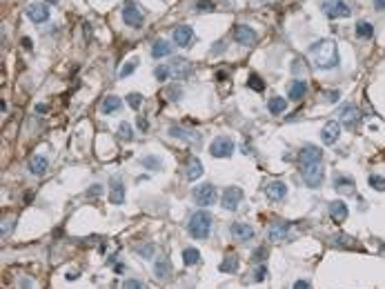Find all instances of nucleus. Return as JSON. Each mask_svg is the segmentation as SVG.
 Segmentation results:
<instances>
[{"label":"nucleus","instance_id":"f257e3e1","mask_svg":"<svg viewBox=\"0 0 385 289\" xmlns=\"http://www.w3.org/2000/svg\"><path fill=\"white\" fill-rule=\"evenodd\" d=\"M310 58L318 69H332L338 65V49L336 43L330 38H323L310 47Z\"/></svg>","mask_w":385,"mask_h":289},{"label":"nucleus","instance_id":"f03ea898","mask_svg":"<svg viewBox=\"0 0 385 289\" xmlns=\"http://www.w3.org/2000/svg\"><path fill=\"white\" fill-rule=\"evenodd\" d=\"M187 229H189V236L196 240H205L212 231V216L207 211H194L189 216V223H187Z\"/></svg>","mask_w":385,"mask_h":289},{"label":"nucleus","instance_id":"7ed1b4c3","mask_svg":"<svg viewBox=\"0 0 385 289\" xmlns=\"http://www.w3.org/2000/svg\"><path fill=\"white\" fill-rule=\"evenodd\" d=\"M301 174H303V180H305L307 187L318 189V187L323 185V180H325V172H323V161L301 167Z\"/></svg>","mask_w":385,"mask_h":289},{"label":"nucleus","instance_id":"20e7f679","mask_svg":"<svg viewBox=\"0 0 385 289\" xmlns=\"http://www.w3.org/2000/svg\"><path fill=\"white\" fill-rule=\"evenodd\" d=\"M323 14L327 18H347L352 16V7L347 5V0H323L321 5Z\"/></svg>","mask_w":385,"mask_h":289},{"label":"nucleus","instance_id":"39448f33","mask_svg":"<svg viewBox=\"0 0 385 289\" xmlns=\"http://www.w3.org/2000/svg\"><path fill=\"white\" fill-rule=\"evenodd\" d=\"M167 67H169V76L176 80H183V78L192 76V63L187 58H181V56H174Z\"/></svg>","mask_w":385,"mask_h":289},{"label":"nucleus","instance_id":"423d86ee","mask_svg":"<svg viewBox=\"0 0 385 289\" xmlns=\"http://www.w3.org/2000/svg\"><path fill=\"white\" fill-rule=\"evenodd\" d=\"M192 196H194V200H196V205H201V207H209V205H214L216 203V198H218L214 185H209V183L198 185Z\"/></svg>","mask_w":385,"mask_h":289},{"label":"nucleus","instance_id":"0eeeda50","mask_svg":"<svg viewBox=\"0 0 385 289\" xmlns=\"http://www.w3.org/2000/svg\"><path fill=\"white\" fill-rule=\"evenodd\" d=\"M209 154L214 158H229L234 154V140L227 136H218L216 140L209 144Z\"/></svg>","mask_w":385,"mask_h":289},{"label":"nucleus","instance_id":"6e6552de","mask_svg":"<svg viewBox=\"0 0 385 289\" xmlns=\"http://www.w3.org/2000/svg\"><path fill=\"white\" fill-rule=\"evenodd\" d=\"M172 38H174V45H176V47L187 49L194 45V29L187 27V25H178V27H174Z\"/></svg>","mask_w":385,"mask_h":289},{"label":"nucleus","instance_id":"1a4fd4ad","mask_svg":"<svg viewBox=\"0 0 385 289\" xmlns=\"http://www.w3.org/2000/svg\"><path fill=\"white\" fill-rule=\"evenodd\" d=\"M122 20H125L127 27H134V29H141L143 27V12L136 3H127L125 9H122Z\"/></svg>","mask_w":385,"mask_h":289},{"label":"nucleus","instance_id":"9d476101","mask_svg":"<svg viewBox=\"0 0 385 289\" xmlns=\"http://www.w3.org/2000/svg\"><path fill=\"white\" fill-rule=\"evenodd\" d=\"M318 161H323L321 147H316V144H305V147H301L299 167H305V165H312V163H318Z\"/></svg>","mask_w":385,"mask_h":289},{"label":"nucleus","instance_id":"9b49d317","mask_svg":"<svg viewBox=\"0 0 385 289\" xmlns=\"http://www.w3.org/2000/svg\"><path fill=\"white\" fill-rule=\"evenodd\" d=\"M27 18L36 25H43L49 20V7L45 3H32L27 7Z\"/></svg>","mask_w":385,"mask_h":289},{"label":"nucleus","instance_id":"f8f14e48","mask_svg":"<svg viewBox=\"0 0 385 289\" xmlns=\"http://www.w3.org/2000/svg\"><path fill=\"white\" fill-rule=\"evenodd\" d=\"M240 200H243V192H240V187H227V189L223 192V198H220V203H223V209L234 211V209L240 205Z\"/></svg>","mask_w":385,"mask_h":289},{"label":"nucleus","instance_id":"ddd939ff","mask_svg":"<svg viewBox=\"0 0 385 289\" xmlns=\"http://www.w3.org/2000/svg\"><path fill=\"white\" fill-rule=\"evenodd\" d=\"M234 38H236V43L245 45V47H254L259 36H256V32L251 27H247V25H238V27L234 29Z\"/></svg>","mask_w":385,"mask_h":289},{"label":"nucleus","instance_id":"4468645a","mask_svg":"<svg viewBox=\"0 0 385 289\" xmlns=\"http://www.w3.org/2000/svg\"><path fill=\"white\" fill-rule=\"evenodd\" d=\"M290 234V223H285V220H276V223H272L270 225V231H268V236H270V240L272 242H281V240H285V236Z\"/></svg>","mask_w":385,"mask_h":289},{"label":"nucleus","instance_id":"2eb2a0df","mask_svg":"<svg viewBox=\"0 0 385 289\" xmlns=\"http://www.w3.org/2000/svg\"><path fill=\"white\" fill-rule=\"evenodd\" d=\"M334 189H336V194H341V196H352L356 192V183H354L352 176H336Z\"/></svg>","mask_w":385,"mask_h":289},{"label":"nucleus","instance_id":"dca6fc26","mask_svg":"<svg viewBox=\"0 0 385 289\" xmlns=\"http://www.w3.org/2000/svg\"><path fill=\"white\" fill-rule=\"evenodd\" d=\"M341 122L345 127H356L358 122H361V111H358L354 105H345L341 109Z\"/></svg>","mask_w":385,"mask_h":289},{"label":"nucleus","instance_id":"f3484780","mask_svg":"<svg viewBox=\"0 0 385 289\" xmlns=\"http://www.w3.org/2000/svg\"><path fill=\"white\" fill-rule=\"evenodd\" d=\"M338 136H341V125L336 120H330L321 131V140L325 144H334L338 140Z\"/></svg>","mask_w":385,"mask_h":289},{"label":"nucleus","instance_id":"a211bd4d","mask_svg":"<svg viewBox=\"0 0 385 289\" xmlns=\"http://www.w3.org/2000/svg\"><path fill=\"white\" fill-rule=\"evenodd\" d=\"M265 196L270 200H283L287 196V185L283 180H272V183L265 187Z\"/></svg>","mask_w":385,"mask_h":289},{"label":"nucleus","instance_id":"6ab92c4d","mask_svg":"<svg viewBox=\"0 0 385 289\" xmlns=\"http://www.w3.org/2000/svg\"><path fill=\"white\" fill-rule=\"evenodd\" d=\"M232 234H234V238L236 240H240V242H249L251 238H254V227L247 225V223H234L232 225Z\"/></svg>","mask_w":385,"mask_h":289},{"label":"nucleus","instance_id":"aec40b11","mask_svg":"<svg viewBox=\"0 0 385 289\" xmlns=\"http://www.w3.org/2000/svg\"><path fill=\"white\" fill-rule=\"evenodd\" d=\"M109 200L114 205H122V203H125V185H122L120 178H111V183H109Z\"/></svg>","mask_w":385,"mask_h":289},{"label":"nucleus","instance_id":"412c9836","mask_svg":"<svg viewBox=\"0 0 385 289\" xmlns=\"http://www.w3.org/2000/svg\"><path fill=\"white\" fill-rule=\"evenodd\" d=\"M305 94H307V82H305V80H294V82L290 85V89H287V98H290L292 102L303 100V98H305Z\"/></svg>","mask_w":385,"mask_h":289},{"label":"nucleus","instance_id":"4be33fe9","mask_svg":"<svg viewBox=\"0 0 385 289\" xmlns=\"http://www.w3.org/2000/svg\"><path fill=\"white\" fill-rule=\"evenodd\" d=\"M203 176V163L198 161V158H189L187 167H185V180H198Z\"/></svg>","mask_w":385,"mask_h":289},{"label":"nucleus","instance_id":"5701e85b","mask_svg":"<svg viewBox=\"0 0 385 289\" xmlns=\"http://www.w3.org/2000/svg\"><path fill=\"white\" fill-rule=\"evenodd\" d=\"M169 273H172V262H169L167 256H161L156 260V265H154V276L158 280H165V278H169Z\"/></svg>","mask_w":385,"mask_h":289},{"label":"nucleus","instance_id":"b1692460","mask_svg":"<svg viewBox=\"0 0 385 289\" xmlns=\"http://www.w3.org/2000/svg\"><path fill=\"white\" fill-rule=\"evenodd\" d=\"M122 109V100L118 98L116 94H111V96H107L105 100H102V105H100V111L105 113V116H109V113H116V111H120Z\"/></svg>","mask_w":385,"mask_h":289},{"label":"nucleus","instance_id":"393cba45","mask_svg":"<svg viewBox=\"0 0 385 289\" xmlns=\"http://www.w3.org/2000/svg\"><path fill=\"white\" fill-rule=\"evenodd\" d=\"M327 211H330L332 220H336V223H343V220L347 218V205L343 203V200H334V203H330Z\"/></svg>","mask_w":385,"mask_h":289},{"label":"nucleus","instance_id":"a878e982","mask_svg":"<svg viewBox=\"0 0 385 289\" xmlns=\"http://www.w3.org/2000/svg\"><path fill=\"white\" fill-rule=\"evenodd\" d=\"M165 56H172V45L165 38H156L152 45V58H165Z\"/></svg>","mask_w":385,"mask_h":289},{"label":"nucleus","instance_id":"bb28decb","mask_svg":"<svg viewBox=\"0 0 385 289\" xmlns=\"http://www.w3.org/2000/svg\"><path fill=\"white\" fill-rule=\"evenodd\" d=\"M49 167V161L45 156H34L32 161H29V172L36 174V176H43L45 172H47Z\"/></svg>","mask_w":385,"mask_h":289},{"label":"nucleus","instance_id":"cd10ccee","mask_svg":"<svg viewBox=\"0 0 385 289\" xmlns=\"http://www.w3.org/2000/svg\"><path fill=\"white\" fill-rule=\"evenodd\" d=\"M285 107H287V102H285V98H281V96H274L268 100V109H270L272 116H281V113L285 111Z\"/></svg>","mask_w":385,"mask_h":289},{"label":"nucleus","instance_id":"c85d7f7f","mask_svg":"<svg viewBox=\"0 0 385 289\" xmlns=\"http://www.w3.org/2000/svg\"><path fill=\"white\" fill-rule=\"evenodd\" d=\"M169 136L183 138V140H198V133L196 131H189V129H181V127H172V129H169Z\"/></svg>","mask_w":385,"mask_h":289},{"label":"nucleus","instance_id":"c756f323","mask_svg":"<svg viewBox=\"0 0 385 289\" xmlns=\"http://www.w3.org/2000/svg\"><path fill=\"white\" fill-rule=\"evenodd\" d=\"M356 36H358V38H363V40L372 38V36H374V27L367 23V20H358V23H356Z\"/></svg>","mask_w":385,"mask_h":289},{"label":"nucleus","instance_id":"7c9ffc66","mask_svg":"<svg viewBox=\"0 0 385 289\" xmlns=\"http://www.w3.org/2000/svg\"><path fill=\"white\" fill-rule=\"evenodd\" d=\"M134 251L141 258H152L156 254V247H154L152 242H138V245H134Z\"/></svg>","mask_w":385,"mask_h":289},{"label":"nucleus","instance_id":"2f4dec72","mask_svg":"<svg viewBox=\"0 0 385 289\" xmlns=\"http://www.w3.org/2000/svg\"><path fill=\"white\" fill-rule=\"evenodd\" d=\"M236 267H238V258H236V254L225 256L223 262H220V271H225V273H234Z\"/></svg>","mask_w":385,"mask_h":289},{"label":"nucleus","instance_id":"473e14b6","mask_svg":"<svg viewBox=\"0 0 385 289\" xmlns=\"http://www.w3.org/2000/svg\"><path fill=\"white\" fill-rule=\"evenodd\" d=\"M198 260H201V251H198V249L187 247V249L183 251V262H185V265H196Z\"/></svg>","mask_w":385,"mask_h":289},{"label":"nucleus","instance_id":"72a5a7b5","mask_svg":"<svg viewBox=\"0 0 385 289\" xmlns=\"http://www.w3.org/2000/svg\"><path fill=\"white\" fill-rule=\"evenodd\" d=\"M369 187L372 189H376V192H385V176H376V174H374V176H369Z\"/></svg>","mask_w":385,"mask_h":289},{"label":"nucleus","instance_id":"f704fd0d","mask_svg":"<svg viewBox=\"0 0 385 289\" xmlns=\"http://www.w3.org/2000/svg\"><path fill=\"white\" fill-rule=\"evenodd\" d=\"M118 136L125 138V140H130V138L134 136V129H132L130 122H120V125H118Z\"/></svg>","mask_w":385,"mask_h":289},{"label":"nucleus","instance_id":"c9c22d12","mask_svg":"<svg viewBox=\"0 0 385 289\" xmlns=\"http://www.w3.org/2000/svg\"><path fill=\"white\" fill-rule=\"evenodd\" d=\"M143 165H145L147 169H154V172H158V169L163 167L161 158H156V156H145V158H143Z\"/></svg>","mask_w":385,"mask_h":289},{"label":"nucleus","instance_id":"e433bc0d","mask_svg":"<svg viewBox=\"0 0 385 289\" xmlns=\"http://www.w3.org/2000/svg\"><path fill=\"white\" fill-rule=\"evenodd\" d=\"M247 85H249V87H251V89H254V91H263V89H265V82L261 80L259 76H256V74H251V76H249Z\"/></svg>","mask_w":385,"mask_h":289},{"label":"nucleus","instance_id":"4c0bfd02","mask_svg":"<svg viewBox=\"0 0 385 289\" xmlns=\"http://www.w3.org/2000/svg\"><path fill=\"white\" fill-rule=\"evenodd\" d=\"M154 76H156V80H167V76H169V67L167 65H158L156 69H154Z\"/></svg>","mask_w":385,"mask_h":289},{"label":"nucleus","instance_id":"58836bf2","mask_svg":"<svg viewBox=\"0 0 385 289\" xmlns=\"http://www.w3.org/2000/svg\"><path fill=\"white\" fill-rule=\"evenodd\" d=\"M136 67H138V60H136V58L130 60V63H127V65L120 69V78H127V76H132V71H134Z\"/></svg>","mask_w":385,"mask_h":289},{"label":"nucleus","instance_id":"ea45409f","mask_svg":"<svg viewBox=\"0 0 385 289\" xmlns=\"http://www.w3.org/2000/svg\"><path fill=\"white\" fill-rule=\"evenodd\" d=\"M127 105H130L132 109H138V107L143 105V96L141 94H130L127 96Z\"/></svg>","mask_w":385,"mask_h":289},{"label":"nucleus","instance_id":"a19ab883","mask_svg":"<svg viewBox=\"0 0 385 289\" xmlns=\"http://www.w3.org/2000/svg\"><path fill=\"white\" fill-rule=\"evenodd\" d=\"M167 98H169V100H174V102H176V100H181V98H183L181 87H176V85H174V87H169V89H167Z\"/></svg>","mask_w":385,"mask_h":289},{"label":"nucleus","instance_id":"79ce46f5","mask_svg":"<svg viewBox=\"0 0 385 289\" xmlns=\"http://www.w3.org/2000/svg\"><path fill=\"white\" fill-rule=\"evenodd\" d=\"M122 289H147V287L143 285L141 280H136V278H130V280H125V285H122Z\"/></svg>","mask_w":385,"mask_h":289},{"label":"nucleus","instance_id":"37998d69","mask_svg":"<svg viewBox=\"0 0 385 289\" xmlns=\"http://www.w3.org/2000/svg\"><path fill=\"white\" fill-rule=\"evenodd\" d=\"M265 256H268V251H265V247H259V249H254V254H251V262L265 260Z\"/></svg>","mask_w":385,"mask_h":289},{"label":"nucleus","instance_id":"c03bdc74","mask_svg":"<svg viewBox=\"0 0 385 289\" xmlns=\"http://www.w3.org/2000/svg\"><path fill=\"white\" fill-rule=\"evenodd\" d=\"M196 9H198V12H212L214 5H212V0H198Z\"/></svg>","mask_w":385,"mask_h":289},{"label":"nucleus","instance_id":"a18cd8bd","mask_svg":"<svg viewBox=\"0 0 385 289\" xmlns=\"http://www.w3.org/2000/svg\"><path fill=\"white\" fill-rule=\"evenodd\" d=\"M263 278H265V267L259 265V267L254 269V280H263Z\"/></svg>","mask_w":385,"mask_h":289},{"label":"nucleus","instance_id":"49530a36","mask_svg":"<svg viewBox=\"0 0 385 289\" xmlns=\"http://www.w3.org/2000/svg\"><path fill=\"white\" fill-rule=\"evenodd\" d=\"M20 289H34V280H29V278H23V280H20Z\"/></svg>","mask_w":385,"mask_h":289},{"label":"nucleus","instance_id":"de8ad7c7","mask_svg":"<svg viewBox=\"0 0 385 289\" xmlns=\"http://www.w3.org/2000/svg\"><path fill=\"white\" fill-rule=\"evenodd\" d=\"M292 289H310V282H307V280H296Z\"/></svg>","mask_w":385,"mask_h":289},{"label":"nucleus","instance_id":"09e8293b","mask_svg":"<svg viewBox=\"0 0 385 289\" xmlns=\"http://www.w3.org/2000/svg\"><path fill=\"white\" fill-rule=\"evenodd\" d=\"M327 100H330V102H336V100H338V91H332V94H327Z\"/></svg>","mask_w":385,"mask_h":289},{"label":"nucleus","instance_id":"8fccbe9b","mask_svg":"<svg viewBox=\"0 0 385 289\" xmlns=\"http://www.w3.org/2000/svg\"><path fill=\"white\" fill-rule=\"evenodd\" d=\"M374 7L381 12V9H385V0H374Z\"/></svg>","mask_w":385,"mask_h":289},{"label":"nucleus","instance_id":"3c124183","mask_svg":"<svg viewBox=\"0 0 385 289\" xmlns=\"http://www.w3.org/2000/svg\"><path fill=\"white\" fill-rule=\"evenodd\" d=\"M138 129H141V131H147V122H145V118H141V120H138Z\"/></svg>","mask_w":385,"mask_h":289},{"label":"nucleus","instance_id":"603ef678","mask_svg":"<svg viewBox=\"0 0 385 289\" xmlns=\"http://www.w3.org/2000/svg\"><path fill=\"white\" fill-rule=\"evenodd\" d=\"M47 109H49L47 105H36V111L38 113H47Z\"/></svg>","mask_w":385,"mask_h":289},{"label":"nucleus","instance_id":"864d4df0","mask_svg":"<svg viewBox=\"0 0 385 289\" xmlns=\"http://www.w3.org/2000/svg\"><path fill=\"white\" fill-rule=\"evenodd\" d=\"M100 192H102V187H100V185H94V187L89 189V194H100Z\"/></svg>","mask_w":385,"mask_h":289},{"label":"nucleus","instance_id":"5fc2aeb1","mask_svg":"<svg viewBox=\"0 0 385 289\" xmlns=\"http://www.w3.org/2000/svg\"><path fill=\"white\" fill-rule=\"evenodd\" d=\"M114 271H116V273H122V271H125V265H116Z\"/></svg>","mask_w":385,"mask_h":289}]
</instances>
